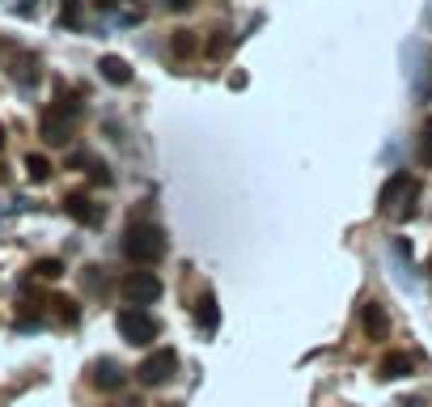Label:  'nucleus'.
<instances>
[{
	"mask_svg": "<svg viewBox=\"0 0 432 407\" xmlns=\"http://www.w3.org/2000/svg\"><path fill=\"white\" fill-rule=\"evenodd\" d=\"M64 212H68L76 225H98V221H102V208H98L85 191H72V195L64 200Z\"/></svg>",
	"mask_w": 432,
	"mask_h": 407,
	"instance_id": "7",
	"label": "nucleus"
},
{
	"mask_svg": "<svg viewBox=\"0 0 432 407\" xmlns=\"http://www.w3.org/2000/svg\"><path fill=\"white\" fill-rule=\"evenodd\" d=\"M0 149H4V127H0Z\"/></svg>",
	"mask_w": 432,
	"mask_h": 407,
	"instance_id": "21",
	"label": "nucleus"
},
{
	"mask_svg": "<svg viewBox=\"0 0 432 407\" xmlns=\"http://www.w3.org/2000/svg\"><path fill=\"white\" fill-rule=\"evenodd\" d=\"M30 272H34V276H42V280H59V276H64V263H59V259H38Z\"/></svg>",
	"mask_w": 432,
	"mask_h": 407,
	"instance_id": "15",
	"label": "nucleus"
},
{
	"mask_svg": "<svg viewBox=\"0 0 432 407\" xmlns=\"http://www.w3.org/2000/svg\"><path fill=\"white\" fill-rule=\"evenodd\" d=\"M25 174H30V183H47L51 178V161L42 153H30L25 157Z\"/></svg>",
	"mask_w": 432,
	"mask_h": 407,
	"instance_id": "13",
	"label": "nucleus"
},
{
	"mask_svg": "<svg viewBox=\"0 0 432 407\" xmlns=\"http://www.w3.org/2000/svg\"><path fill=\"white\" fill-rule=\"evenodd\" d=\"M195 47H199V42H195V34H191V30H178V34L170 38V51H174L178 59H187V55H195Z\"/></svg>",
	"mask_w": 432,
	"mask_h": 407,
	"instance_id": "14",
	"label": "nucleus"
},
{
	"mask_svg": "<svg viewBox=\"0 0 432 407\" xmlns=\"http://www.w3.org/2000/svg\"><path fill=\"white\" fill-rule=\"evenodd\" d=\"M55 306H59V319H72V323H76V306H72L68 297H55Z\"/></svg>",
	"mask_w": 432,
	"mask_h": 407,
	"instance_id": "17",
	"label": "nucleus"
},
{
	"mask_svg": "<svg viewBox=\"0 0 432 407\" xmlns=\"http://www.w3.org/2000/svg\"><path fill=\"white\" fill-rule=\"evenodd\" d=\"M98 72H102V81H110V85H132V68H127L123 55H102V59H98Z\"/></svg>",
	"mask_w": 432,
	"mask_h": 407,
	"instance_id": "10",
	"label": "nucleus"
},
{
	"mask_svg": "<svg viewBox=\"0 0 432 407\" xmlns=\"http://www.w3.org/2000/svg\"><path fill=\"white\" fill-rule=\"evenodd\" d=\"M38 136H42L47 144H64V140L72 136V115H64L59 106H47V110L38 115Z\"/></svg>",
	"mask_w": 432,
	"mask_h": 407,
	"instance_id": "6",
	"label": "nucleus"
},
{
	"mask_svg": "<svg viewBox=\"0 0 432 407\" xmlns=\"http://www.w3.org/2000/svg\"><path fill=\"white\" fill-rule=\"evenodd\" d=\"M157 297H161V280H157L153 272H132V276L123 280V302H127V306L140 310V306H153Z\"/></svg>",
	"mask_w": 432,
	"mask_h": 407,
	"instance_id": "4",
	"label": "nucleus"
},
{
	"mask_svg": "<svg viewBox=\"0 0 432 407\" xmlns=\"http://www.w3.org/2000/svg\"><path fill=\"white\" fill-rule=\"evenodd\" d=\"M195 319H199V327H204V331H216V327H221V310H216V297H212V293H204V297H199Z\"/></svg>",
	"mask_w": 432,
	"mask_h": 407,
	"instance_id": "12",
	"label": "nucleus"
},
{
	"mask_svg": "<svg viewBox=\"0 0 432 407\" xmlns=\"http://www.w3.org/2000/svg\"><path fill=\"white\" fill-rule=\"evenodd\" d=\"M174 374H178V352H174V348H157V352H148V357L140 361V369H136L140 386H148V391L165 386Z\"/></svg>",
	"mask_w": 432,
	"mask_h": 407,
	"instance_id": "2",
	"label": "nucleus"
},
{
	"mask_svg": "<svg viewBox=\"0 0 432 407\" xmlns=\"http://www.w3.org/2000/svg\"><path fill=\"white\" fill-rule=\"evenodd\" d=\"M93 4H98V8H115L119 0H93Z\"/></svg>",
	"mask_w": 432,
	"mask_h": 407,
	"instance_id": "20",
	"label": "nucleus"
},
{
	"mask_svg": "<svg viewBox=\"0 0 432 407\" xmlns=\"http://www.w3.org/2000/svg\"><path fill=\"white\" fill-rule=\"evenodd\" d=\"M420 161L432 166V123H424V132H420Z\"/></svg>",
	"mask_w": 432,
	"mask_h": 407,
	"instance_id": "16",
	"label": "nucleus"
},
{
	"mask_svg": "<svg viewBox=\"0 0 432 407\" xmlns=\"http://www.w3.org/2000/svg\"><path fill=\"white\" fill-rule=\"evenodd\" d=\"M407 374H416V361H411L407 352H386V357H382V365H378V378H386V382L407 378Z\"/></svg>",
	"mask_w": 432,
	"mask_h": 407,
	"instance_id": "9",
	"label": "nucleus"
},
{
	"mask_svg": "<svg viewBox=\"0 0 432 407\" xmlns=\"http://www.w3.org/2000/svg\"><path fill=\"white\" fill-rule=\"evenodd\" d=\"M428 68H432V59H428ZM416 89H420V93H432V72H428V76H420V85H416Z\"/></svg>",
	"mask_w": 432,
	"mask_h": 407,
	"instance_id": "19",
	"label": "nucleus"
},
{
	"mask_svg": "<svg viewBox=\"0 0 432 407\" xmlns=\"http://www.w3.org/2000/svg\"><path fill=\"white\" fill-rule=\"evenodd\" d=\"M161 4H165L170 13H187V8H191V0H161Z\"/></svg>",
	"mask_w": 432,
	"mask_h": 407,
	"instance_id": "18",
	"label": "nucleus"
},
{
	"mask_svg": "<svg viewBox=\"0 0 432 407\" xmlns=\"http://www.w3.org/2000/svg\"><path fill=\"white\" fill-rule=\"evenodd\" d=\"M93 386H98V391H123V386H127L123 365H115V361H98V365H93Z\"/></svg>",
	"mask_w": 432,
	"mask_h": 407,
	"instance_id": "8",
	"label": "nucleus"
},
{
	"mask_svg": "<svg viewBox=\"0 0 432 407\" xmlns=\"http://www.w3.org/2000/svg\"><path fill=\"white\" fill-rule=\"evenodd\" d=\"M115 327H119V340H127V344H136V348H140V344H153L157 331H161L157 319L144 314V310H136V306H127V310L115 319Z\"/></svg>",
	"mask_w": 432,
	"mask_h": 407,
	"instance_id": "3",
	"label": "nucleus"
},
{
	"mask_svg": "<svg viewBox=\"0 0 432 407\" xmlns=\"http://www.w3.org/2000/svg\"><path fill=\"white\" fill-rule=\"evenodd\" d=\"M123 255H127L136 268L161 263V259H165V234H161V225H148V221L132 225V229L123 234Z\"/></svg>",
	"mask_w": 432,
	"mask_h": 407,
	"instance_id": "1",
	"label": "nucleus"
},
{
	"mask_svg": "<svg viewBox=\"0 0 432 407\" xmlns=\"http://www.w3.org/2000/svg\"><path fill=\"white\" fill-rule=\"evenodd\" d=\"M411 200H416V178H411V174H403V170H399V174H390V178H386V187L378 191V208H382V212H395L399 204H411Z\"/></svg>",
	"mask_w": 432,
	"mask_h": 407,
	"instance_id": "5",
	"label": "nucleus"
},
{
	"mask_svg": "<svg viewBox=\"0 0 432 407\" xmlns=\"http://www.w3.org/2000/svg\"><path fill=\"white\" fill-rule=\"evenodd\" d=\"M361 323H365V336H369V340H386V331H390L386 310H382L378 302H369V306L361 310Z\"/></svg>",
	"mask_w": 432,
	"mask_h": 407,
	"instance_id": "11",
	"label": "nucleus"
}]
</instances>
